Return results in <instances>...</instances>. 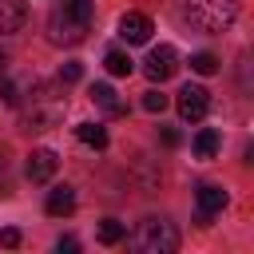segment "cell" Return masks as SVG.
<instances>
[{"mask_svg":"<svg viewBox=\"0 0 254 254\" xmlns=\"http://www.w3.org/2000/svg\"><path fill=\"white\" fill-rule=\"evenodd\" d=\"M24 99V87H20V79H12L8 71L0 75V103H8V107H16Z\"/></svg>","mask_w":254,"mask_h":254,"instance_id":"e0dca14e","label":"cell"},{"mask_svg":"<svg viewBox=\"0 0 254 254\" xmlns=\"http://www.w3.org/2000/svg\"><path fill=\"white\" fill-rule=\"evenodd\" d=\"M4 71H8V56L0 52V75H4Z\"/></svg>","mask_w":254,"mask_h":254,"instance_id":"cb8c5ba5","label":"cell"},{"mask_svg":"<svg viewBox=\"0 0 254 254\" xmlns=\"http://www.w3.org/2000/svg\"><path fill=\"white\" fill-rule=\"evenodd\" d=\"M103 67H107L111 75H131V71H135V60H131L127 52H119V48H111V52L103 56Z\"/></svg>","mask_w":254,"mask_h":254,"instance_id":"5bb4252c","label":"cell"},{"mask_svg":"<svg viewBox=\"0 0 254 254\" xmlns=\"http://www.w3.org/2000/svg\"><path fill=\"white\" fill-rule=\"evenodd\" d=\"M163 143H167V147H179V143H183V135H179L175 127H163Z\"/></svg>","mask_w":254,"mask_h":254,"instance_id":"603a6c76","label":"cell"},{"mask_svg":"<svg viewBox=\"0 0 254 254\" xmlns=\"http://www.w3.org/2000/svg\"><path fill=\"white\" fill-rule=\"evenodd\" d=\"M143 107H147L151 115H159V111L167 107V95H163V91H147V95H143Z\"/></svg>","mask_w":254,"mask_h":254,"instance_id":"ffe728a7","label":"cell"},{"mask_svg":"<svg viewBox=\"0 0 254 254\" xmlns=\"http://www.w3.org/2000/svg\"><path fill=\"white\" fill-rule=\"evenodd\" d=\"M95 234H99V242H103V246H115V242H123V238H127V226H123L119 218H103Z\"/></svg>","mask_w":254,"mask_h":254,"instance_id":"2e32d148","label":"cell"},{"mask_svg":"<svg viewBox=\"0 0 254 254\" xmlns=\"http://www.w3.org/2000/svg\"><path fill=\"white\" fill-rule=\"evenodd\" d=\"M44 210L52 214V218H67L71 210H75V190L64 183V187H52L48 190V202H44Z\"/></svg>","mask_w":254,"mask_h":254,"instance_id":"8fae6325","label":"cell"},{"mask_svg":"<svg viewBox=\"0 0 254 254\" xmlns=\"http://www.w3.org/2000/svg\"><path fill=\"white\" fill-rule=\"evenodd\" d=\"M0 194H12V179H8V155L0 147Z\"/></svg>","mask_w":254,"mask_h":254,"instance_id":"7402d4cb","label":"cell"},{"mask_svg":"<svg viewBox=\"0 0 254 254\" xmlns=\"http://www.w3.org/2000/svg\"><path fill=\"white\" fill-rule=\"evenodd\" d=\"M131 246L139 254H175L179 250V230L167 218H143L139 230L131 234Z\"/></svg>","mask_w":254,"mask_h":254,"instance_id":"277c9868","label":"cell"},{"mask_svg":"<svg viewBox=\"0 0 254 254\" xmlns=\"http://www.w3.org/2000/svg\"><path fill=\"white\" fill-rule=\"evenodd\" d=\"M151 20L143 16V12H123V20H119V36L127 40V44H147L151 40Z\"/></svg>","mask_w":254,"mask_h":254,"instance_id":"ba28073f","label":"cell"},{"mask_svg":"<svg viewBox=\"0 0 254 254\" xmlns=\"http://www.w3.org/2000/svg\"><path fill=\"white\" fill-rule=\"evenodd\" d=\"M56 167H60L56 151H48V147H36V151L28 155V163H24V175H28L32 183H48V179L56 175Z\"/></svg>","mask_w":254,"mask_h":254,"instance_id":"52a82bcc","label":"cell"},{"mask_svg":"<svg viewBox=\"0 0 254 254\" xmlns=\"http://www.w3.org/2000/svg\"><path fill=\"white\" fill-rule=\"evenodd\" d=\"M175 103H179V115H183L187 123H198V119L210 111V95H206V87H198V83H187Z\"/></svg>","mask_w":254,"mask_h":254,"instance_id":"8992f818","label":"cell"},{"mask_svg":"<svg viewBox=\"0 0 254 254\" xmlns=\"http://www.w3.org/2000/svg\"><path fill=\"white\" fill-rule=\"evenodd\" d=\"M79 75H83V64H75V60H67L60 67V83H79Z\"/></svg>","mask_w":254,"mask_h":254,"instance_id":"d6986e66","label":"cell"},{"mask_svg":"<svg viewBox=\"0 0 254 254\" xmlns=\"http://www.w3.org/2000/svg\"><path fill=\"white\" fill-rule=\"evenodd\" d=\"M91 103H95L99 111H107V115H127V103L119 99V91H115L111 83H95V87H91Z\"/></svg>","mask_w":254,"mask_h":254,"instance_id":"7c38bea8","label":"cell"},{"mask_svg":"<svg viewBox=\"0 0 254 254\" xmlns=\"http://www.w3.org/2000/svg\"><path fill=\"white\" fill-rule=\"evenodd\" d=\"M222 206H226V190L214 187V183H202V187H198V222L206 226Z\"/></svg>","mask_w":254,"mask_h":254,"instance_id":"9c48e42d","label":"cell"},{"mask_svg":"<svg viewBox=\"0 0 254 254\" xmlns=\"http://www.w3.org/2000/svg\"><path fill=\"white\" fill-rule=\"evenodd\" d=\"M0 246H4V250H16V246H20V230H16V226H4V230H0Z\"/></svg>","mask_w":254,"mask_h":254,"instance_id":"44dd1931","label":"cell"},{"mask_svg":"<svg viewBox=\"0 0 254 254\" xmlns=\"http://www.w3.org/2000/svg\"><path fill=\"white\" fill-rule=\"evenodd\" d=\"M190 67H194L198 75H214V71H218V60H214L210 52H194V56H190Z\"/></svg>","mask_w":254,"mask_h":254,"instance_id":"ac0fdd59","label":"cell"},{"mask_svg":"<svg viewBox=\"0 0 254 254\" xmlns=\"http://www.w3.org/2000/svg\"><path fill=\"white\" fill-rule=\"evenodd\" d=\"M16 107H20V131L32 135V131H52V127H60L67 99H64L52 83H32V91H28Z\"/></svg>","mask_w":254,"mask_h":254,"instance_id":"6da1fadb","label":"cell"},{"mask_svg":"<svg viewBox=\"0 0 254 254\" xmlns=\"http://www.w3.org/2000/svg\"><path fill=\"white\" fill-rule=\"evenodd\" d=\"M187 20L198 32H226L238 20V0H187Z\"/></svg>","mask_w":254,"mask_h":254,"instance_id":"3957f363","label":"cell"},{"mask_svg":"<svg viewBox=\"0 0 254 254\" xmlns=\"http://www.w3.org/2000/svg\"><path fill=\"white\" fill-rule=\"evenodd\" d=\"M175 71H179V52H175L171 44L151 48V56H147V64H143V75H147L151 83H163V79H171Z\"/></svg>","mask_w":254,"mask_h":254,"instance_id":"5b68a950","label":"cell"},{"mask_svg":"<svg viewBox=\"0 0 254 254\" xmlns=\"http://www.w3.org/2000/svg\"><path fill=\"white\" fill-rule=\"evenodd\" d=\"M218 155V131L214 127H202L194 135V159H214Z\"/></svg>","mask_w":254,"mask_h":254,"instance_id":"4fadbf2b","label":"cell"},{"mask_svg":"<svg viewBox=\"0 0 254 254\" xmlns=\"http://www.w3.org/2000/svg\"><path fill=\"white\" fill-rule=\"evenodd\" d=\"M75 135H79V143H87V147H95V151L107 147V127H99V123H79Z\"/></svg>","mask_w":254,"mask_h":254,"instance_id":"9a60e30c","label":"cell"},{"mask_svg":"<svg viewBox=\"0 0 254 254\" xmlns=\"http://www.w3.org/2000/svg\"><path fill=\"white\" fill-rule=\"evenodd\" d=\"M24 20H28V4L24 0H0V36L20 32Z\"/></svg>","mask_w":254,"mask_h":254,"instance_id":"30bf717a","label":"cell"},{"mask_svg":"<svg viewBox=\"0 0 254 254\" xmlns=\"http://www.w3.org/2000/svg\"><path fill=\"white\" fill-rule=\"evenodd\" d=\"M95 20L91 0H60L48 16V40L52 44H83Z\"/></svg>","mask_w":254,"mask_h":254,"instance_id":"7a4b0ae2","label":"cell"}]
</instances>
